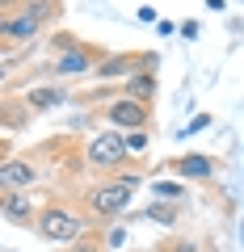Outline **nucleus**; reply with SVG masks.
<instances>
[{"mask_svg": "<svg viewBox=\"0 0 244 252\" xmlns=\"http://www.w3.org/2000/svg\"><path fill=\"white\" fill-rule=\"evenodd\" d=\"M72 252H101V244H97V240H84V235H80V244H76Z\"/></svg>", "mask_w": 244, "mask_h": 252, "instance_id": "a211bd4d", "label": "nucleus"}, {"mask_svg": "<svg viewBox=\"0 0 244 252\" xmlns=\"http://www.w3.org/2000/svg\"><path fill=\"white\" fill-rule=\"evenodd\" d=\"M105 118H109V126H127V130H139V126H147V105H139V101L122 97V101H114V105L105 109Z\"/></svg>", "mask_w": 244, "mask_h": 252, "instance_id": "39448f33", "label": "nucleus"}, {"mask_svg": "<svg viewBox=\"0 0 244 252\" xmlns=\"http://www.w3.org/2000/svg\"><path fill=\"white\" fill-rule=\"evenodd\" d=\"M84 160H89L93 168H101V172L118 168V164L127 160V147H122V135H118V130H101V135L89 143V156H84Z\"/></svg>", "mask_w": 244, "mask_h": 252, "instance_id": "7ed1b4c3", "label": "nucleus"}, {"mask_svg": "<svg viewBox=\"0 0 244 252\" xmlns=\"http://www.w3.org/2000/svg\"><path fill=\"white\" fill-rule=\"evenodd\" d=\"M0 118H4V122H9V126H13V130H21V126H26V122H30V109H26V101H21V105H17V109H13V105H9V101H4V105H0Z\"/></svg>", "mask_w": 244, "mask_h": 252, "instance_id": "f8f14e48", "label": "nucleus"}, {"mask_svg": "<svg viewBox=\"0 0 244 252\" xmlns=\"http://www.w3.org/2000/svg\"><path fill=\"white\" fill-rule=\"evenodd\" d=\"M173 172L177 177H210L215 172V160L210 156H181V160H173Z\"/></svg>", "mask_w": 244, "mask_h": 252, "instance_id": "1a4fd4ad", "label": "nucleus"}, {"mask_svg": "<svg viewBox=\"0 0 244 252\" xmlns=\"http://www.w3.org/2000/svg\"><path fill=\"white\" fill-rule=\"evenodd\" d=\"M38 30L42 26H38L30 13H9V17H0V38H4V42H26V38H34Z\"/></svg>", "mask_w": 244, "mask_h": 252, "instance_id": "423d86ee", "label": "nucleus"}, {"mask_svg": "<svg viewBox=\"0 0 244 252\" xmlns=\"http://www.w3.org/2000/svg\"><path fill=\"white\" fill-rule=\"evenodd\" d=\"M0 215L4 219H17V223H30V202H26V193H0Z\"/></svg>", "mask_w": 244, "mask_h": 252, "instance_id": "9b49d317", "label": "nucleus"}, {"mask_svg": "<svg viewBox=\"0 0 244 252\" xmlns=\"http://www.w3.org/2000/svg\"><path fill=\"white\" fill-rule=\"evenodd\" d=\"M122 147H127V152H147V135L143 130H131V135L122 139Z\"/></svg>", "mask_w": 244, "mask_h": 252, "instance_id": "2eb2a0df", "label": "nucleus"}, {"mask_svg": "<svg viewBox=\"0 0 244 252\" xmlns=\"http://www.w3.org/2000/svg\"><path fill=\"white\" fill-rule=\"evenodd\" d=\"M0 160H9V143L4 139H0Z\"/></svg>", "mask_w": 244, "mask_h": 252, "instance_id": "6ab92c4d", "label": "nucleus"}, {"mask_svg": "<svg viewBox=\"0 0 244 252\" xmlns=\"http://www.w3.org/2000/svg\"><path fill=\"white\" fill-rule=\"evenodd\" d=\"M152 93H156V76L152 72H135L127 80V97L139 101V105H152Z\"/></svg>", "mask_w": 244, "mask_h": 252, "instance_id": "9d476101", "label": "nucleus"}, {"mask_svg": "<svg viewBox=\"0 0 244 252\" xmlns=\"http://www.w3.org/2000/svg\"><path fill=\"white\" fill-rule=\"evenodd\" d=\"M26 0H0V17H9V13H17Z\"/></svg>", "mask_w": 244, "mask_h": 252, "instance_id": "f3484780", "label": "nucleus"}, {"mask_svg": "<svg viewBox=\"0 0 244 252\" xmlns=\"http://www.w3.org/2000/svg\"><path fill=\"white\" fill-rule=\"evenodd\" d=\"M131 189H135V181H105V185H97V189H89V210L97 219H114V215H122V210L131 206Z\"/></svg>", "mask_w": 244, "mask_h": 252, "instance_id": "f03ea898", "label": "nucleus"}, {"mask_svg": "<svg viewBox=\"0 0 244 252\" xmlns=\"http://www.w3.org/2000/svg\"><path fill=\"white\" fill-rule=\"evenodd\" d=\"M147 219H156V223H177V206H147Z\"/></svg>", "mask_w": 244, "mask_h": 252, "instance_id": "ddd939ff", "label": "nucleus"}, {"mask_svg": "<svg viewBox=\"0 0 244 252\" xmlns=\"http://www.w3.org/2000/svg\"><path fill=\"white\" fill-rule=\"evenodd\" d=\"M4 76H9V67H0V80H4Z\"/></svg>", "mask_w": 244, "mask_h": 252, "instance_id": "aec40b11", "label": "nucleus"}, {"mask_svg": "<svg viewBox=\"0 0 244 252\" xmlns=\"http://www.w3.org/2000/svg\"><path fill=\"white\" fill-rule=\"evenodd\" d=\"M202 126H210V118H207V114H198L190 126H181V135H194V130H202Z\"/></svg>", "mask_w": 244, "mask_h": 252, "instance_id": "dca6fc26", "label": "nucleus"}, {"mask_svg": "<svg viewBox=\"0 0 244 252\" xmlns=\"http://www.w3.org/2000/svg\"><path fill=\"white\" fill-rule=\"evenodd\" d=\"M68 93L64 89H51V84H38V89L26 93V109L30 114H38V109H55V105H64Z\"/></svg>", "mask_w": 244, "mask_h": 252, "instance_id": "6e6552de", "label": "nucleus"}, {"mask_svg": "<svg viewBox=\"0 0 244 252\" xmlns=\"http://www.w3.org/2000/svg\"><path fill=\"white\" fill-rule=\"evenodd\" d=\"M38 181V168L26 160H0V193H13V189H26Z\"/></svg>", "mask_w": 244, "mask_h": 252, "instance_id": "20e7f679", "label": "nucleus"}, {"mask_svg": "<svg viewBox=\"0 0 244 252\" xmlns=\"http://www.w3.org/2000/svg\"><path fill=\"white\" fill-rule=\"evenodd\" d=\"M38 235L46 244H76L84 235V219L68 206H46L38 215Z\"/></svg>", "mask_w": 244, "mask_h": 252, "instance_id": "f257e3e1", "label": "nucleus"}, {"mask_svg": "<svg viewBox=\"0 0 244 252\" xmlns=\"http://www.w3.org/2000/svg\"><path fill=\"white\" fill-rule=\"evenodd\" d=\"M152 193H156V198H164V202H173V198H181V185H169V181H156V185H152Z\"/></svg>", "mask_w": 244, "mask_h": 252, "instance_id": "4468645a", "label": "nucleus"}, {"mask_svg": "<svg viewBox=\"0 0 244 252\" xmlns=\"http://www.w3.org/2000/svg\"><path fill=\"white\" fill-rule=\"evenodd\" d=\"M89 46H68L64 55H59V59H55V76H76V72H89Z\"/></svg>", "mask_w": 244, "mask_h": 252, "instance_id": "0eeeda50", "label": "nucleus"}]
</instances>
